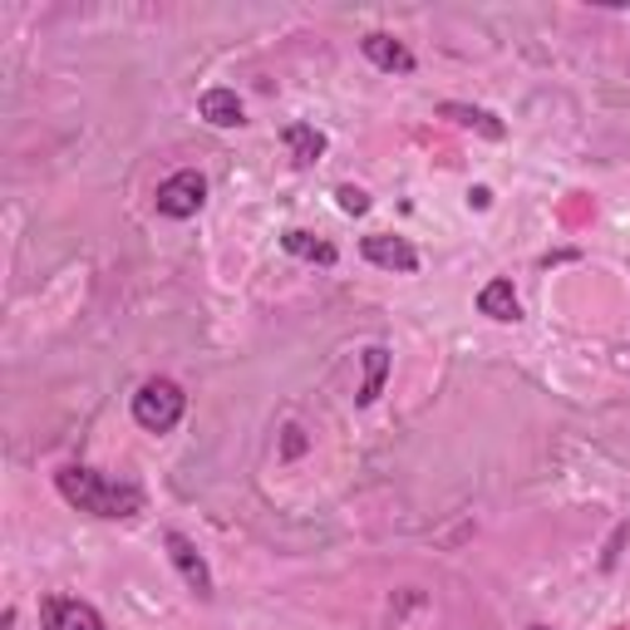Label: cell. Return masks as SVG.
<instances>
[{
  "label": "cell",
  "mask_w": 630,
  "mask_h": 630,
  "mask_svg": "<svg viewBox=\"0 0 630 630\" xmlns=\"http://www.w3.org/2000/svg\"><path fill=\"white\" fill-rule=\"evenodd\" d=\"M197 109H202V119L212 128H237L242 124V99L232 89H207L202 99H197Z\"/></svg>",
  "instance_id": "cell-9"
},
{
  "label": "cell",
  "mask_w": 630,
  "mask_h": 630,
  "mask_svg": "<svg viewBox=\"0 0 630 630\" xmlns=\"http://www.w3.org/2000/svg\"><path fill=\"white\" fill-rule=\"evenodd\" d=\"M168 557H173V567L183 571V581L197 591V596L212 601V571H207V561L197 557V547L183 538V532H168Z\"/></svg>",
  "instance_id": "cell-6"
},
{
  "label": "cell",
  "mask_w": 630,
  "mask_h": 630,
  "mask_svg": "<svg viewBox=\"0 0 630 630\" xmlns=\"http://www.w3.org/2000/svg\"><path fill=\"white\" fill-rule=\"evenodd\" d=\"M384 374H390V350H384V345H370V350H365V384H360V394H355V404L380 399Z\"/></svg>",
  "instance_id": "cell-10"
},
{
  "label": "cell",
  "mask_w": 630,
  "mask_h": 630,
  "mask_svg": "<svg viewBox=\"0 0 630 630\" xmlns=\"http://www.w3.org/2000/svg\"><path fill=\"white\" fill-rule=\"evenodd\" d=\"M207 202V177L193 173V168H183V173H173L168 183H158V212L163 218H197Z\"/></svg>",
  "instance_id": "cell-3"
},
{
  "label": "cell",
  "mask_w": 630,
  "mask_h": 630,
  "mask_svg": "<svg viewBox=\"0 0 630 630\" xmlns=\"http://www.w3.org/2000/svg\"><path fill=\"white\" fill-rule=\"evenodd\" d=\"M286 148H291V158H296L300 168H310L316 158L325 153V134H321V128H310V124H291L286 128Z\"/></svg>",
  "instance_id": "cell-11"
},
{
  "label": "cell",
  "mask_w": 630,
  "mask_h": 630,
  "mask_svg": "<svg viewBox=\"0 0 630 630\" xmlns=\"http://www.w3.org/2000/svg\"><path fill=\"white\" fill-rule=\"evenodd\" d=\"M360 50H365V60L370 64H380V70H390V74H409L413 70V54L404 50L394 35H384V30H370L360 40Z\"/></svg>",
  "instance_id": "cell-7"
},
{
  "label": "cell",
  "mask_w": 630,
  "mask_h": 630,
  "mask_svg": "<svg viewBox=\"0 0 630 630\" xmlns=\"http://www.w3.org/2000/svg\"><path fill=\"white\" fill-rule=\"evenodd\" d=\"M183 409H187V394L177 390L173 380H148V384H138V394H134V424L148 429V434L177 429Z\"/></svg>",
  "instance_id": "cell-2"
},
{
  "label": "cell",
  "mask_w": 630,
  "mask_h": 630,
  "mask_svg": "<svg viewBox=\"0 0 630 630\" xmlns=\"http://www.w3.org/2000/svg\"><path fill=\"white\" fill-rule=\"evenodd\" d=\"M360 251H365V261H374V267H384V271H419V251H413L404 237H390V232L365 237Z\"/></svg>",
  "instance_id": "cell-5"
},
{
  "label": "cell",
  "mask_w": 630,
  "mask_h": 630,
  "mask_svg": "<svg viewBox=\"0 0 630 630\" xmlns=\"http://www.w3.org/2000/svg\"><path fill=\"white\" fill-rule=\"evenodd\" d=\"M45 630H103V616L79 596H50L45 601Z\"/></svg>",
  "instance_id": "cell-4"
},
{
  "label": "cell",
  "mask_w": 630,
  "mask_h": 630,
  "mask_svg": "<svg viewBox=\"0 0 630 630\" xmlns=\"http://www.w3.org/2000/svg\"><path fill=\"white\" fill-rule=\"evenodd\" d=\"M54 487H60V497H64V503H74L79 512L109 517V522L144 512V493H138L134 483H114V478H103V473L79 468V464L60 468V473H54Z\"/></svg>",
  "instance_id": "cell-1"
},
{
  "label": "cell",
  "mask_w": 630,
  "mask_h": 630,
  "mask_svg": "<svg viewBox=\"0 0 630 630\" xmlns=\"http://www.w3.org/2000/svg\"><path fill=\"white\" fill-rule=\"evenodd\" d=\"M335 197H341V212H350V218H360L365 207H370V193H360V187H335Z\"/></svg>",
  "instance_id": "cell-14"
},
{
  "label": "cell",
  "mask_w": 630,
  "mask_h": 630,
  "mask_svg": "<svg viewBox=\"0 0 630 630\" xmlns=\"http://www.w3.org/2000/svg\"><path fill=\"white\" fill-rule=\"evenodd\" d=\"M300 448H306V438H300V429L291 424V429H286V458H296Z\"/></svg>",
  "instance_id": "cell-15"
},
{
  "label": "cell",
  "mask_w": 630,
  "mask_h": 630,
  "mask_svg": "<svg viewBox=\"0 0 630 630\" xmlns=\"http://www.w3.org/2000/svg\"><path fill=\"white\" fill-rule=\"evenodd\" d=\"M532 630H547V626H532Z\"/></svg>",
  "instance_id": "cell-16"
},
{
  "label": "cell",
  "mask_w": 630,
  "mask_h": 630,
  "mask_svg": "<svg viewBox=\"0 0 630 630\" xmlns=\"http://www.w3.org/2000/svg\"><path fill=\"white\" fill-rule=\"evenodd\" d=\"M281 247H286L291 257H300V261H321V267H331V261H335L331 242L310 237V232H286V237H281Z\"/></svg>",
  "instance_id": "cell-13"
},
{
  "label": "cell",
  "mask_w": 630,
  "mask_h": 630,
  "mask_svg": "<svg viewBox=\"0 0 630 630\" xmlns=\"http://www.w3.org/2000/svg\"><path fill=\"white\" fill-rule=\"evenodd\" d=\"M438 114L454 119V124H464V128H478V134H487V138H503V134H507V128L497 124L487 109H473V103H444Z\"/></svg>",
  "instance_id": "cell-12"
},
{
  "label": "cell",
  "mask_w": 630,
  "mask_h": 630,
  "mask_svg": "<svg viewBox=\"0 0 630 630\" xmlns=\"http://www.w3.org/2000/svg\"><path fill=\"white\" fill-rule=\"evenodd\" d=\"M478 310H483V316H493V321H517V316H522V306H517L512 281H507V276L487 281V286L478 291Z\"/></svg>",
  "instance_id": "cell-8"
}]
</instances>
